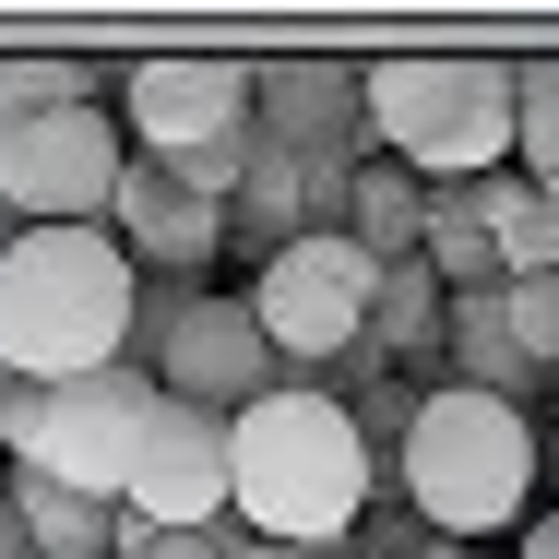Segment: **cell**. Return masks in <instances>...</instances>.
Wrapping results in <instances>:
<instances>
[{
	"label": "cell",
	"mask_w": 559,
	"mask_h": 559,
	"mask_svg": "<svg viewBox=\"0 0 559 559\" xmlns=\"http://www.w3.org/2000/svg\"><path fill=\"white\" fill-rule=\"evenodd\" d=\"M226 500L250 548H322L334 559L369 512V429L322 381H274L250 417H226Z\"/></svg>",
	"instance_id": "1"
},
{
	"label": "cell",
	"mask_w": 559,
	"mask_h": 559,
	"mask_svg": "<svg viewBox=\"0 0 559 559\" xmlns=\"http://www.w3.org/2000/svg\"><path fill=\"white\" fill-rule=\"evenodd\" d=\"M131 322H143V274H131V250L108 226H24L0 250V369L24 393L119 369Z\"/></svg>",
	"instance_id": "2"
},
{
	"label": "cell",
	"mask_w": 559,
	"mask_h": 559,
	"mask_svg": "<svg viewBox=\"0 0 559 559\" xmlns=\"http://www.w3.org/2000/svg\"><path fill=\"white\" fill-rule=\"evenodd\" d=\"M393 476H405V512L441 536V548H488L500 524L536 512V417L500 405V393H417L405 441H393Z\"/></svg>",
	"instance_id": "3"
},
{
	"label": "cell",
	"mask_w": 559,
	"mask_h": 559,
	"mask_svg": "<svg viewBox=\"0 0 559 559\" xmlns=\"http://www.w3.org/2000/svg\"><path fill=\"white\" fill-rule=\"evenodd\" d=\"M369 143L429 191L512 167V60H369Z\"/></svg>",
	"instance_id": "4"
},
{
	"label": "cell",
	"mask_w": 559,
	"mask_h": 559,
	"mask_svg": "<svg viewBox=\"0 0 559 559\" xmlns=\"http://www.w3.org/2000/svg\"><path fill=\"white\" fill-rule=\"evenodd\" d=\"M131 369H143L167 405H203V417H250V405L286 381V357L250 322V298H203V286H143Z\"/></svg>",
	"instance_id": "5"
},
{
	"label": "cell",
	"mask_w": 559,
	"mask_h": 559,
	"mask_svg": "<svg viewBox=\"0 0 559 559\" xmlns=\"http://www.w3.org/2000/svg\"><path fill=\"white\" fill-rule=\"evenodd\" d=\"M155 381L119 357V369H96V381H60V393H36V417L12 429V464L24 476H60V488H84V500H119L131 488V452H143V429H155Z\"/></svg>",
	"instance_id": "6"
},
{
	"label": "cell",
	"mask_w": 559,
	"mask_h": 559,
	"mask_svg": "<svg viewBox=\"0 0 559 559\" xmlns=\"http://www.w3.org/2000/svg\"><path fill=\"white\" fill-rule=\"evenodd\" d=\"M369 298H381V262H369L345 226H310V238H286V250L262 262L250 322L274 334L286 369H322V357H345V345H369Z\"/></svg>",
	"instance_id": "7"
},
{
	"label": "cell",
	"mask_w": 559,
	"mask_h": 559,
	"mask_svg": "<svg viewBox=\"0 0 559 559\" xmlns=\"http://www.w3.org/2000/svg\"><path fill=\"white\" fill-rule=\"evenodd\" d=\"M119 179H131V131L108 108H60L0 131V203L12 226H108Z\"/></svg>",
	"instance_id": "8"
},
{
	"label": "cell",
	"mask_w": 559,
	"mask_h": 559,
	"mask_svg": "<svg viewBox=\"0 0 559 559\" xmlns=\"http://www.w3.org/2000/svg\"><path fill=\"white\" fill-rule=\"evenodd\" d=\"M250 119H262V72H238V60H131L119 72V131L143 167H179Z\"/></svg>",
	"instance_id": "9"
},
{
	"label": "cell",
	"mask_w": 559,
	"mask_h": 559,
	"mask_svg": "<svg viewBox=\"0 0 559 559\" xmlns=\"http://www.w3.org/2000/svg\"><path fill=\"white\" fill-rule=\"evenodd\" d=\"M119 512H131L143 536H215V524H238V500H226V417H203V405H155Z\"/></svg>",
	"instance_id": "10"
},
{
	"label": "cell",
	"mask_w": 559,
	"mask_h": 559,
	"mask_svg": "<svg viewBox=\"0 0 559 559\" xmlns=\"http://www.w3.org/2000/svg\"><path fill=\"white\" fill-rule=\"evenodd\" d=\"M108 238L131 250V274L155 262V286H179V274H203V262L226 250V215H215V203H191L167 167L131 155V179H119V203H108Z\"/></svg>",
	"instance_id": "11"
},
{
	"label": "cell",
	"mask_w": 559,
	"mask_h": 559,
	"mask_svg": "<svg viewBox=\"0 0 559 559\" xmlns=\"http://www.w3.org/2000/svg\"><path fill=\"white\" fill-rule=\"evenodd\" d=\"M262 143L274 155H369V72H334V60L262 72Z\"/></svg>",
	"instance_id": "12"
},
{
	"label": "cell",
	"mask_w": 559,
	"mask_h": 559,
	"mask_svg": "<svg viewBox=\"0 0 559 559\" xmlns=\"http://www.w3.org/2000/svg\"><path fill=\"white\" fill-rule=\"evenodd\" d=\"M12 512H24V548L36 559H119V500H84V488L12 464Z\"/></svg>",
	"instance_id": "13"
},
{
	"label": "cell",
	"mask_w": 559,
	"mask_h": 559,
	"mask_svg": "<svg viewBox=\"0 0 559 559\" xmlns=\"http://www.w3.org/2000/svg\"><path fill=\"white\" fill-rule=\"evenodd\" d=\"M441 345H452V381H464V393H500V405H524V393L548 381V369L512 345V310H500V298H452Z\"/></svg>",
	"instance_id": "14"
},
{
	"label": "cell",
	"mask_w": 559,
	"mask_h": 559,
	"mask_svg": "<svg viewBox=\"0 0 559 559\" xmlns=\"http://www.w3.org/2000/svg\"><path fill=\"white\" fill-rule=\"evenodd\" d=\"M417 226H429V179L393 167V155H369V167H357V203H345V238H357L369 262H417Z\"/></svg>",
	"instance_id": "15"
},
{
	"label": "cell",
	"mask_w": 559,
	"mask_h": 559,
	"mask_svg": "<svg viewBox=\"0 0 559 559\" xmlns=\"http://www.w3.org/2000/svg\"><path fill=\"white\" fill-rule=\"evenodd\" d=\"M60 108H96V72H84V60H48V48H12V60H0V131L60 119Z\"/></svg>",
	"instance_id": "16"
},
{
	"label": "cell",
	"mask_w": 559,
	"mask_h": 559,
	"mask_svg": "<svg viewBox=\"0 0 559 559\" xmlns=\"http://www.w3.org/2000/svg\"><path fill=\"white\" fill-rule=\"evenodd\" d=\"M441 322H452V298H441V274L429 262H381V298H369V345H441Z\"/></svg>",
	"instance_id": "17"
},
{
	"label": "cell",
	"mask_w": 559,
	"mask_h": 559,
	"mask_svg": "<svg viewBox=\"0 0 559 559\" xmlns=\"http://www.w3.org/2000/svg\"><path fill=\"white\" fill-rule=\"evenodd\" d=\"M512 167L536 191L559 179V60H512Z\"/></svg>",
	"instance_id": "18"
},
{
	"label": "cell",
	"mask_w": 559,
	"mask_h": 559,
	"mask_svg": "<svg viewBox=\"0 0 559 559\" xmlns=\"http://www.w3.org/2000/svg\"><path fill=\"white\" fill-rule=\"evenodd\" d=\"M500 274L524 286V274H559V203L548 191H524L512 215H500Z\"/></svg>",
	"instance_id": "19"
},
{
	"label": "cell",
	"mask_w": 559,
	"mask_h": 559,
	"mask_svg": "<svg viewBox=\"0 0 559 559\" xmlns=\"http://www.w3.org/2000/svg\"><path fill=\"white\" fill-rule=\"evenodd\" d=\"M500 310H512V345H524V357L559 381V274H524V286H500Z\"/></svg>",
	"instance_id": "20"
},
{
	"label": "cell",
	"mask_w": 559,
	"mask_h": 559,
	"mask_svg": "<svg viewBox=\"0 0 559 559\" xmlns=\"http://www.w3.org/2000/svg\"><path fill=\"white\" fill-rule=\"evenodd\" d=\"M119 559H250V536H238V524H215V536H143V524L119 512Z\"/></svg>",
	"instance_id": "21"
},
{
	"label": "cell",
	"mask_w": 559,
	"mask_h": 559,
	"mask_svg": "<svg viewBox=\"0 0 559 559\" xmlns=\"http://www.w3.org/2000/svg\"><path fill=\"white\" fill-rule=\"evenodd\" d=\"M512 559H559V512H536V524H524V548Z\"/></svg>",
	"instance_id": "22"
},
{
	"label": "cell",
	"mask_w": 559,
	"mask_h": 559,
	"mask_svg": "<svg viewBox=\"0 0 559 559\" xmlns=\"http://www.w3.org/2000/svg\"><path fill=\"white\" fill-rule=\"evenodd\" d=\"M0 559H36V548H24V512H12V488H0Z\"/></svg>",
	"instance_id": "23"
},
{
	"label": "cell",
	"mask_w": 559,
	"mask_h": 559,
	"mask_svg": "<svg viewBox=\"0 0 559 559\" xmlns=\"http://www.w3.org/2000/svg\"><path fill=\"white\" fill-rule=\"evenodd\" d=\"M417 559H476V548H441V536H429V548H417Z\"/></svg>",
	"instance_id": "24"
},
{
	"label": "cell",
	"mask_w": 559,
	"mask_h": 559,
	"mask_svg": "<svg viewBox=\"0 0 559 559\" xmlns=\"http://www.w3.org/2000/svg\"><path fill=\"white\" fill-rule=\"evenodd\" d=\"M250 559H322V548H250Z\"/></svg>",
	"instance_id": "25"
},
{
	"label": "cell",
	"mask_w": 559,
	"mask_h": 559,
	"mask_svg": "<svg viewBox=\"0 0 559 559\" xmlns=\"http://www.w3.org/2000/svg\"><path fill=\"white\" fill-rule=\"evenodd\" d=\"M12 238H24V226H12V203H0V250H12Z\"/></svg>",
	"instance_id": "26"
},
{
	"label": "cell",
	"mask_w": 559,
	"mask_h": 559,
	"mask_svg": "<svg viewBox=\"0 0 559 559\" xmlns=\"http://www.w3.org/2000/svg\"><path fill=\"white\" fill-rule=\"evenodd\" d=\"M548 203H559V179H548Z\"/></svg>",
	"instance_id": "27"
},
{
	"label": "cell",
	"mask_w": 559,
	"mask_h": 559,
	"mask_svg": "<svg viewBox=\"0 0 559 559\" xmlns=\"http://www.w3.org/2000/svg\"><path fill=\"white\" fill-rule=\"evenodd\" d=\"M548 441H559V417H548Z\"/></svg>",
	"instance_id": "28"
},
{
	"label": "cell",
	"mask_w": 559,
	"mask_h": 559,
	"mask_svg": "<svg viewBox=\"0 0 559 559\" xmlns=\"http://www.w3.org/2000/svg\"><path fill=\"white\" fill-rule=\"evenodd\" d=\"M357 559H369V548H357Z\"/></svg>",
	"instance_id": "29"
}]
</instances>
